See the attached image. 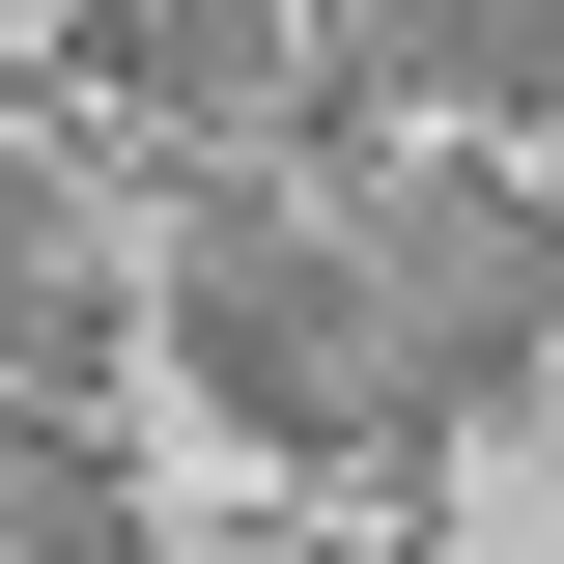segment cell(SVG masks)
<instances>
[{
    "instance_id": "obj_4",
    "label": "cell",
    "mask_w": 564,
    "mask_h": 564,
    "mask_svg": "<svg viewBox=\"0 0 564 564\" xmlns=\"http://www.w3.org/2000/svg\"><path fill=\"white\" fill-rule=\"evenodd\" d=\"M0 564H170V536H141V480L85 423H0Z\"/></svg>"
},
{
    "instance_id": "obj_3",
    "label": "cell",
    "mask_w": 564,
    "mask_h": 564,
    "mask_svg": "<svg viewBox=\"0 0 564 564\" xmlns=\"http://www.w3.org/2000/svg\"><path fill=\"white\" fill-rule=\"evenodd\" d=\"M254 57H282V0H113V29H85V113H254Z\"/></svg>"
},
{
    "instance_id": "obj_5",
    "label": "cell",
    "mask_w": 564,
    "mask_h": 564,
    "mask_svg": "<svg viewBox=\"0 0 564 564\" xmlns=\"http://www.w3.org/2000/svg\"><path fill=\"white\" fill-rule=\"evenodd\" d=\"M29 254H57V226H29V170H0V282H29Z\"/></svg>"
},
{
    "instance_id": "obj_1",
    "label": "cell",
    "mask_w": 564,
    "mask_h": 564,
    "mask_svg": "<svg viewBox=\"0 0 564 564\" xmlns=\"http://www.w3.org/2000/svg\"><path fill=\"white\" fill-rule=\"evenodd\" d=\"M170 339H198V395L254 423V452H395V339H367V226H311V198H226L198 254H170Z\"/></svg>"
},
{
    "instance_id": "obj_2",
    "label": "cell",
    "mask_w": 564,
    "mask_h": 564,
    "mask_svg": "<svg viewBox=\"0 0 564 564\" xmlns=\"http://www.w3.org/2000/svg\"><path fill=\"white\" fill-rule=\"evenodd\" d=\"M367 226V339H395V423H480L508 367L564 339V226L508 170H423V198H339Z\"/></svg>"
}]
</instances>
